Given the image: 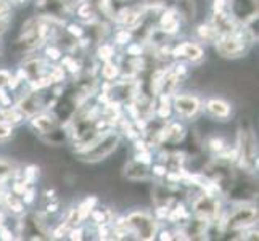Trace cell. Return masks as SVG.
<instances>
[{
    "label": "cell",
    "mask_w": 259,
    "mask_h": 241,
    "mask_svg": "<svg viewBox=\"0 0 259 241\" xmlns=\"http://www.w3.org/2000/svg\"><path fill=\"white\" fill-rule=\"evenodd\" d=\"M121 143V135L114 130L98 132V135L77 150V156L84 163H98L114 153Z\"/></svg>",
    "instance_id": "6da1fadb"
},
{
    "label": "cell",
    "mask_w": 259,
    "mask_h": 241,
    "mask_svg": "<svg viewBox=\"0 0 259 241\" xmlns=\"http://www.w3.org/2000/svg\"><path fill=\"white\" fill-rule=\"evenodd\" d=\"M249 43H251V39L248 37V34L242 26L234 34L218 35V39L214 40V47H216V52L221 57L235 60L246 55L249 50Z\"/></svg>",
    "instance_id": "7a4b0ae2"
},
{
    "label": "cell",
    "mask_w": 259,
    "mask_h": 241,
    "mask_svg": "<svg viewBox=\"0 0 259 241\" xmlns=\"http://www.w3.org/2000/svg\"><path fill=\"white\" fill-rule=\"evenodd\" d=\"M257 222V208L245 204L243 201L238 204L235 209L222 222L224 231H243L251 230Z\"/></svg>",
    "instance_id": "3957f363"
},
{
    "label": "cell",
    "mask_w": 259,
    "mask_h": 241,
    "mask_svg": "<svg viewBox=\"0 0 259 241\" xmlns=\"http://www.w3.org/2000/svg\"><path fill=\"white\" fill-rule=\"evenodd\" d=\"M127 219V225L134 238L137 239H153L158 235V219L145 211H134Z\"/></svg>",
    "instance_id": "277c9868"
},
{
    "label": "cell",
    "mask_w": 259,
    "mask_h": 241,
    "mask_svg": "<svg viewBox=\"0 0 259 241\" xmlns=\"http://www.w3.org/2000/svg\"><path fill=\"white\" fill-rule=\"evenodd\" d=\"M192 209L196 217H203L212 222H218L221 216V201L218 200V195H212L209 191L201 190V193L196 196L192 203Z\"/></svg>",
    "instance_id": "5b68a950"
},
{
    "label": "cell",
    "mask_w": 259,
    "mask_h": 241,
    "mask_svg": "<svg viewBox=\"0 0 259 241\" xmlns=\"http://www.w3.org/2000/svg\"><path fill=\"white\" fill-rule=\"evenodd\" d=\"M172 111L182 119H193L200 114L203 103L196 95L192 93H174L171 97Z\"/></svg>",
    "instance_id": "8992f818"
},
{
    "label": "cell",
    "mask_w": 259,
    "mask_h": 241,
    "mask_svg": "<svg viewBox=\"0 0 259 241\" xmlns=\"http://www.w3.org/2000/svg\"><path fill=\"white\" fill-rule=\"evenodd\" d=\"M171 55L190 63H200L204 58V49L196 42H182L171 50Z\"/></svg>",
    "instance_id": "52a82bcc"
},
{
    "label": "cell",
    "mask_w": 259,
    "mask_h": 241,
    "mask_svg": "<svg viewBox=\"0 0 259 241\" xmlns=\"http://www.w3.org/2000/svg\"><path fill=\"white\" fill-rule=\"evenodd\" d=\"M16 106L23 111L26 118H32L34 114L40 113L46 108V100H44V95L39 90H32L29 93H26L24 97H21Z\"/></svg>",
    "instance_id": "ba28073f"
},
{
    "label": "cell",
    "mask_w": 259,
    "mask_h": 241,
    "mask_svg": "<svg viewBox=\"0 0 259 241\" xmlns=\"http://www.w3.org/2000/svg\"><path fill=\"white\" fill-rule=\"evenodd\" d=\"M204 110L216 121H227L232 116V105L222 98H209L204 105Z\"/></svg>",
    "instance_id": "9c48e42d"
},
{
    "label": "cell",
    "mask_w": 259,
    "mask_h": 241,
    "mask_svg": "<svg viewBox=\"0 0 259 241\" xmlns=\"http://www.w3.org/2000/svg\"><path fill=\"white\" fill-rule=\"evenodd\" d=\"M31 126L37 130L40 135H46V133L52 132L53 129L58 127V121L53 114L49 113H37L31 118Z\"/></svg>",
    "instance_id": "30bf717a"
},
{
    "label": "cell",
    "mask_w": 259,
    "mask_h": 241,
    "mask_svg": "<svg viewBox=\"0 0 259 241\" xmlns=\"http://www.w3.org/2000/svg\"><path fill=\"white\" fill-rule=\"evenodd\" d=\"M150 171H148V166L145 164H140L137 161H131V163L126 166V177L127 180L131 182H144L150 178Z\"/></svg>",
    "instance_id": "8fae6325"
},
{
    "label": "cell",
    "mask_w": 259,
    "mask_h": 241,
    "mask_svg": "<svg viewBox=\"0 0 259 241\" xmlns=\"http://www.w3.org/2000/svg\"><path fill=\"white\" fill-rule=\"evenodd\" d=\"M176 10L185 21H193L196 16V4L195 0H177Z\"/></svg>",
    "instance_id": "7c38bea8"
},
{
    "label": "cell",
    "mask_w": 259,
    "mask_h": 241,
    "mask_svg": "<svg viewBox=\"0 0 259 241\" xmlns=\"http://www.w3.org/2000/svg\"><path fill=\"white\" fill-rule=\"evenodd\" d=\"M167 127V141L169 143H179V141H182L184 137H185V127L182 124L179 122H171Z\"/></svg>",
    "instance_id": "4fadbf2b"
},
{
    "label": "cell",
    "mask_w": 259,
    "mask_h": 241,
    "mask_svg": "<svg viewBox=\"0 0 259 241\" xmlns=\"http://www.w3.org/2000/svg\"><path fill=\"white\" fill-rule=\"evenodd\" d=\"M102 77L105 80H110V82H114V79H118L121 74V68L114 63L113 60L108 61H103V66H102Z\"/></svg>",
    "instance_id": "5bb4252c"
},
{
    "label": "cell",
    "mask_w": 259,
    "mask_h": 241,
    "mask_svg": "<svg viewBox=\"0 0 259 241\" xmlns=\"http://www.w3.org/2000/svg\"><path fill=\"white\" fill-rule=\"evenodd\" d=\"M196 37L201 42H214L218 39V32L211 26V23H203L196 28Z\"/></svg>",
    "instance_id": "9a60e30c"
},
{
    "label": "cell",
    "mask_w": 259,
    "mask_h": 241,
    "mask_svg": "<svg viewBox=\"0 0 259 241\" xmlns=\"http://www.w3.org/2000/svg\"><path fill=\"white\" fill-rule=\"evenodd\" d=\"M5 203H7V208L10 209L13 214H21L24 211V203L18 195H7L5 196Z\"/></svg>",
    "instance_id": "2e32d148"
},
{
    "label": "cell",
    "mask_w": 259,
    "mask_h": 241,
    "mask_svg": "<svg viewBox=\"0 0 259 241\" xmlns=\"http://www.w3.org/2000/svg\"><path fill=\"white\" fill-rule=\"evenodd\" d=\"M206 147H208V150L211 151V153L218 155V153H221V151L227 147V143H226V140L222 138V137H216V135H214V137H209L208 138Z\"/></svg>",
    "instance_id": "e0dca14e"
},
{
    "label": "cell",
    "mask_w": 259,
    "mask_h": 241,
    "mask_svg": "<svg viewBox=\"0 0 259 241\" xmlns=\"http://www.w3.org/2000/svg\"><path fill=\"white\" fill-rule=\"evenodd\" d=\"M97 55H98V58L103 60V61L113 60V57H114V47L111 45V43H102V45L97 49Z\"/></svg>",
    "instance_id": "ac0fdd59"
},
{
    "label": "cell",
    "mask_w": 259,
    "mask_h": 241,
    "mask_svg": "<svg viewBox=\"0 0 259 241\" xmlns=\"http://www.w3.org/2000/svg\"><path fill=\"white\" fill-rule=\"evenodd\" d=\"M13 135V126L0 116V141H5Z\"/></svg>",
    "instance_id": "d6986e66"
},
{
    "label": "cell",
    "mask_w": 259,
    "mask_h": 241,
    "mask_svg": "<svg viewBox=\"0 0 259 241\" xmlns=\"http://www.w3.org/2000/svg\"><path fill=\"white\" fill-rule=\"evenodd\" d=\"M167 172H169V169L164 163L153 164V167H151V171H150L151 177H156V178H159V180H161V178H166Z\"/></svg>",
    "instance_id": "ffe728a7"
},
{
    "label": "cell",
    "mask_w": 259,
    "mask_h": 241,
    "mask_svg": "<svg viewBox=\"0 0 259 241\" xmlns=\"http://www.w3.org/2000/svg\"><path fill=\"white\" fill-rule=\"evenodd\" d=\"M131 39H132V34H131L129 29H121L114 35V42L119 43V45H126V43L131 42Z\"/></svg>",
    "instance_id": "44dd1931"
},
{
    "label": "cell",
    "mask_w": 259,
    "mask_h": 241,
    "mask_svg": "<svg viewBox=\"0 0 259 241\" xmlns=\"http://www.w3.org/2000/svg\"><path fill=\"white\" fill-rule=\"evenodd\" d=\"M134 161H137V163H140V164L150 166L153 159H151L150 150H142V151H137V153H136V158H134Z\"/></svg>",
    "instance_id": "7402d4cb"
},
{
    "label": "cell",
    "mask_w": 259,
    "mask_h": 241,
    "mask_svg": "<svg viewBox=\"0 0 259 241\" xmlns=\"http://www.w3.org/2000/svg\"><path fill=\"white\" fill-rule=\"evenodd\" d=\"M66 32H68L73 39H81L82 35L85 34V31L81 28V26H76V24H69V26H68V29H66Z\"/></svg>",
    "instance_id": "603a6c76"
},
{
    "label": "cell",
    "mask_w": 259,
    "mask_h": 241,
    "mask_svg": "<svg viewBox=\"0 0 259 241\" xmlns=\"http://www.w3.org/2000/svg\"><path fill=\"white\" fill-rule=\"evenodd\" d=\"M10 18H12V12H0V35L7 31Z\"/></svg>",
    "instance_id": "cb8c5ba5"
},
{
    "label": "cell",
    "mask_w": 259,
    "mask_h": 241,
    "mask_svg": "<svg viewBox=\"0 0 259 241\" xmlns=\"http://www.w3.org/2000/svg\"><path fill=\"white\" fill-rule=\"evenodd\" d=\"M227 5H229V0H212V13L227 10Z\"/></svg>",
    "instance_id": "d4e9b609"
},
{
    "label": "cell",
    "mask_w": 259,
    "mask_h": 241,
    "mask_svg": "<svg viewBox=\"0 0 259 241\" xmlns=\"http://www.w3.org/2000/svg\"><path fill=\"white\" fill-rule=\"evenodd\" d=\"M46 53H47V58H50V60H60V55H61L60 49L58 47H53V45L47 47Z\"/></svg>",
    "instance_id": "484cf974"
},
{
    "label": "cell",
    "mask_w": 259,
    "mask_h": 241,
    "mask_svg": "<svg viewBox=\"0 0 259 241\" xmlns=\"http://www.w3.org/2000/svg\"><path fill=\"white\" fill-rule=\"evenodd\" d=\"M127 53L129 55H132V57H140L142 55V45L140 43H131V45L127 47Z\"/></svg>",
    "instance_id": "4316f807"
},
{
    "label": "cell",
    "mask_w": 259,
    "mask_h": 241,
    "mask_svg": "<svg viewBox=\"0 0 259 241\" xmlns=\"http://www.w3.org/2000/svg\"><path fill=\"white\" fill-rule=\"evenodd\" d=\"M0 238L2 239H13V233L5 227H0Z\"/></svg>",
    "instance_id": "83f0119b"
},
{
    "label": "cell",
    "mask_w": 259,
    "mask_h": 241,
    "mask_svg": "<svg viewBox=\"0 0 259 241\" xmlns=\"http://www.w3.org/2000/svg\"><path fill=\"white\" fill-rule=\"evenodd\" d=\"M58 208H60V204H58V201H55V203H49L47 204V212H50V214H53V212H57L58 211Z\"/></svg>",
    "instance_id": "f1b7e54d"
},
{
    "label": "cell",
    "mask_w": 259,
    "mask_h": 241,
    "mask_svg": "<svg viewBox=\"0 0 259 241\" xmlns=\"http://www.w3.org/2000/svg\"><path fill=\"white\" fill-rule=\"evenodd\" d=\"M166 0H145L147 5H153V7H158V5H164Z\"/></svg>",
    "instance_id": "f546056e"
},
{
    "label": "cell",
    "mask_w": 259,
    "mask_h": 241,
    "mask_svg": "<svg viewBox=\"0 0 259 241\" xmlns=\"http://www.w3.org/2000/svg\"><path fill=\"white\" fill-rule=\"evenodd\" d=\"M174 236H171V231H163L161 236H159V239H172Z\"/></svg>",
    "instance_id": "4dcf8cb0"
}]
</instances>
